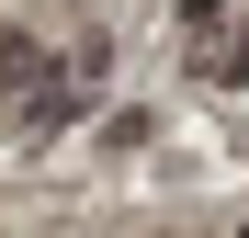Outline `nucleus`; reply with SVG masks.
<instances>
[{
	"instance_id": "1",
	"label": "nucleus",
	"mask_w": 249,
	"mask_h": 238,
	"mask_svg": "<svg viewBox=\"0 0 249 238\" xmlns=\"http://www.w3.org/2000/svg\"><path fill=\"white\" fill-rule=\"evenodd\" d=\"M204 79H249V12H238L227 46H204Z\"/></svg>"
}]
</instances>
